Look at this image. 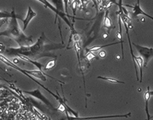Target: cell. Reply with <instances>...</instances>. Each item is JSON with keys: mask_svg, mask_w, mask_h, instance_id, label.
Segmentation results:
<instances>
[{"mask_svg": "<svg viewBox=\"0 0 153 120\" xmlns=\"http://www.w3.org/2000/svg\"><path fill=\"white\" fill-rule=\"evenodd\" d=\"M65 48V45L62 44L55 43L49 40L44 32H42L37 41L30 46H21V47H8L5 48L3 51L4 55L9 56H22L33 58L34 61H37L42 57H52L57 58V56L52 51ZM32 59V60H33Z\"/></svg>", "mask_w": 153, "mask_h": 120, "instance_id": "1", "label": "cell"}, {"mask_svg": "<svg viewBox=\"0 0 153 120\" xmlns=\"http://www.w3.org/2000/svg\"><path fill=\"white\" fill-rule=\"evenodd\" d=\"M118 23H119V32H117V38L120 40V43L121 44V50H122V58H124V50H123V34H122V21H121L120 17L118 16Z\"/></svg>", "mask_w": 153, "mask_h": 120, "instance_id": "11", "label": "cell"}, {"mask_svg": "<svg viewBox=\"0 0 153 120\" xmlns=\"http://www.w3.org/2000/svg\"><path fill=\"white\" fill-rule=\"evenodd\" d=\"M120 42H114V43H111V44H105V45H97V46H92V47H90V48H88L87 49V51H88V52H96V51H98L100 50H101L102 48H104V47H107V46H112V45H115V44H119Z\"/></svg>", "mask_w": 153, "mask_h": 120, "instance_id": "15", "label": "cell"}, {"mask_svg": "<svg viewBox=\"0 0 153 120\" xmlns=\"http://www.w3.org/2000/svg\"><path fill=\"white\" fill-rule=\"evenodd\" d=\"M153 118V116H150V118Z\"/></svg>", "mask_w": 153, "mask_h": 120, "instance_id": "23", "label": "cell"}, {"mask_svg": "<svg viewBox=\"0 0 153 120\" xmlns=\"http://www.w3.org/2000/svg\"><path fill=\"white\" fill-rule=\"evenodd\" d=\"M31 108H32V110H33V112H34V114H36V115L38 116V118H40V120H48L47 116H46L44 114H43V113H41V112H39V111L37 110L35 107H34V106H31Z\"/></svg>", "mask_w": 153, "mask_h": 120, "instance_id": "17", "label": "cell"}, {"mask_svg": "<svg viewBox=\"0 0 153 120\" xmlns=\"http://www.w3.org/2000/svg\"><path fill=\"white\" fill-rule=\"evenodd\" d=\"M21 92H22V93L27 94H28V95L31 96V97L35 98L40 100V101H42L43 104H45L48 107L50 108L52 110H57V108H55V106H54V105L49 101V100L46 97V96H44L42 94V92H40V90L39 89V88H36L35 90H31V91H25V90H22Z\"/></svg>", "mask_w": 153, "mask_h": 120, "instance_id": "7", "label": "cell"}, {"mask_svg": "<svg viewBox=\"0 0 153 120\" xmlns=\"http://www.w3.org/2000/svg\"><path fill=\"white\" fill-rule=\"evenodd\" d=\"M126 7H128V8H131L133 9V11H132V18L133 19L137 17L139 15H143V16H147L148 18H149V19H151L152 20H153V16H151V15L148 14H146V12L143 11V10H142L141 7H140V1H137V2L134 4V5H133V6L130 5V4H126Z\"/></svg>", "mask_w": 153, "mask_h": 120, "instance_id": "8", "label": "cell"}, {"mask_svg": "<svg viewBox=\"0 0 153 120\" xmlns=\"http://www.w3.org/2000/svg\"><path fill=\"white\" fill-rule=\"evenodd\" d=\"M71 8L72 10H73V22L75 21V16H76V9H77L78 7V1H73L71 2Z\"/></svg>", "mask_w": 153, "mask_h": 120, "instance_id": "19", "label": "cell"}, {"mask_svg": "<svg viewBox=\"0 0 153 120\" xmlns=\"http://www.w3.org/2000/svg\"><path fill=\"white\" fill-rule=\"evenodd\" d=\"M98 79L103 80L105 81H107L108 82H111V83H120V84H125V82L123 81H120L119 80L116 79V78H111V77H106V76H97Z\"/></svg>", "mask_w": 153, "mask_h": 120, "instance_id": "16", "label": "cell"}, {"mask_svg": "<svg viewBox=\"0 0 153 120\" xmlns=\"http://www.w3.org/2000/svg\"><path fill=\"white\" fill-rule=\"evenodd\" d=\"M86 57H87V58H88V59L89 60V61H91V60H92L93 58H96V56L94 55V54L93 53V52H88V53L87 54Z\"/></svg>", "mask_w": 153, "mask_h": 120, "instance_id": "21", "label": "cell"}, {"mask_svg": "<svg viewBox=\"0 0 153 120\" xmlns=\"http://www.w3.org/2000/svg\"><path fill=\"white\" fill-rule=\"evenodd\" d=\"M153 96V91H151L149 86L147 87V90L146 92L144 93V100H145V112H146V116H147V119L146 120H151L150 118V114H149V101L150 100L151 97Z\"/></svg>", "mask_w": 153, "mask_h": 120, "instance_id": "10", "label": "cell"}, {"mask_svg": "<svg viewBox=\"0 0 153 120\" xmlns=\"http://www.w3.org/2000/svg\"><path fill=\"white\" fill-rule=\"evenodd\" d=\"M12 14H13V12L12 11H0V20L10 18L12 16Z\"/></svg>", "mask_w": 153, "mask_h": 120, "instance_id": "18", "label": "cell"}, {"mask_svg": "<svg viewBox=\"0 0 153 120\" xmlns=\"http://www.w3.org/2000/svg\"><path fill=\"white\" fill-rule=\"evenodd\" d=\"M0 60H1V62H3L4 63V64H6L7 65L10 66V67H11L12 68L15 69V70H18V71L21 72L22 74H23L24 75H25V76H27V77H28L29 79H31V80L34 81V82H36L37 84H38L39 86H40L42 87V88H44L45 90H46V91L48 92L50 94H52V96H53L55 98H58L57 97H58V94H55V93H53L52 92H51L50 90L49 89V88H47V87L44 86L43 85V84H41L40 82H37V80H35V78H37V79H40V80L43 81V82H46V80H47V78H46V76H48V77L49 78H52V79L58 81V82H60V83L61 84H65L64 82H62V81L59 80H57L55 79V78H54L53 76H50V75H48L46 74V73H44V72L43 71H40V70H25V69H22L21 68H19V66L16 65V64H14V63H13L12 62H10V60H9L8 58H6L4 56L1 55V54H0Z\"/></svg>", "mask_w": 153, "mask_h": 120, "instance_id": "3", "label": "cell"}, {"mask_svg": "<svg viewBox=\"0 0 153 120\" xmlns=\"http://www.w3.org/2000/svg\"><path fill=\"white\" fill-rule=\"evenodd\" d=\"M134 62L137 64V67L139 68L140 70V76H139V81L140 82L143 80V60L140 56L134 57Z\"/></svg>", "mask_w": 153, "mask_h": 120, "instance_id": "12", "label": "cell"}, {"mask_svg": "<svg viewBox=\"0 0 153 120\" xmlns=\"http://www.w3.org/2000/svg\"><path fill=\"white\" fill-rule=\"evenodd\" d=\"M104 27L107 29L108 31V34L110 32V31L111 30L112 27V22L111 20V18L109 17V10H105V17H104Z\"/></svg>", "mask_w": 153, "mask_h": 120, "instance_id": "13", "label": "cell"}, {"mask_svg": "<svg viewBox=\"0 0 153 120\" xmlns=\"http://www.w3.org/2000/svg\"><path fill=\"white\" fill-rule=\"evenodd\" d=\"M12 12H13V14L10 18L7 27L4 31L0 32V36H4V37L13 39L18 44L19 47L30 46L33 42L32 35L27 36L24 34L22 30L19 28L17 21V19L22 20V16L20 15L16 14L14 8H13Z\"/></svg>", "mask_w": 153, "mask_h": 120, "instance_id": "2", "label": "cell"}, {"mask_svg": "<svg viewBox=\"0 0 153 120\" xmlns=\"http://www.w3.org/2000/svg\"><path fill=\"white\" fill-rule=\"evenodd\" d=\"M131 116V112L126 114H120V115H107V116H86V117H73L69 116L68 114L64 117H62L60 120H95V119H104V118H128Z\"/></svg>", "mask_w": 153, "mask_h": 120, "instance_id": "5", "label": "cell"}, {"mask_svg": "<svg viewBox=\"0 0 153 120\" xmlns=\"http://www.w3.org/2000/svg\"><path fill=\"white\" fill-rule=\"evenodd\" d=\"M36 16H37V13H36V12L31 8V6H28L26 16H25V17L22 20V22H23V28H22V32H23L24 30L26 29V28L28 27V24L30 23L31 20H32L33 18L35 17Z\"/></svg>", "mask_w": 153, "mask_h": 120, "instance_id": "9", "label": "cell"}, {"mask_svg": "<svg viewBox=\"0 0 153 120\" xmlns=\"http://www.w3.org/2000/svg\"><path fill=\"white\" fill-rule=\"evenodd\" d=\"M40 3L43 4L45 5V7L48 8H49L50 10H52V11L55 12V22H56V20L58 18V16H59L60 18L63 20L65 22V23L67 24V26H69V28H70V39H69V41H68V45L67 46V49H69L70 48V43L72 42L73 40V36L75 35L76 34H77V32L76 31L75 29V27H74V23L70 21V18L71 16H69L68 15L66 14V13L64 12V10H58V9L55 8L54 6L52 5L50 2H49L48 1H40Z\"/></svg>", "mask_w": 153, "mask_h": 120, "instance_id": "4", "label": "cell"}, {"mask_svg": "<svg viewBox=\"0 0 153 120\" xmlns=\"http://www.w3.org/2000/svg\"><path fill=\"white\" fill-rule=\"evenodd\" d=\"M18 57H19V58H20V59H22V61L27 62H29V63H31V64H34V65L36 66V67L39 69V70H40V71H42V68H43L45 66V65H43V64H41L40 62H39L34 61V60H32V59H30V58H28V57L22 56H19Z\"/></svg>", "mask_w": 153, "mask_h": 120, "instance_id": "14", "label": "cell"}, {"mask_svg": "<svg viewBox=\"0 0 153 120\" xmlns=\"http://www.w3.org/2000/svg\"><path fill=\"white\" fill-rule=\"evenodd\" d=\"M133 45H134V47L136 48L137 52H139V54L140 55V57L143 58V67L146 68L149 60L153 57V48L141 46V45L136 44L134 43H133Z\"/></svg>", "mask_w": 153, "mask_h": 120, "instance_id": "6", "label": "cell"}, {"mask_svg": "<svg viewBox=\"0 0 153 120\" xmlns=\"http://www.w3.org/2000/svg\"><path fill=\"white\" fill-rule=\"evenodd\" d=\"M55 64H56V60L55 59H52L51 61H49L46 65L44 66L45 69L46 70H49V69H52V68H54L55 66Z\"/></svg>", "mask_w": 153, "mask_h": 120, "instance_id": "20", "label": "cell"}, {"mask_svg": "<svg viewBox=\"0 0 153 120\" xmlns=\"http://www.w3.org/2000/svg\"><path fill=\"white\" fill-rule=\"evenodd\" d=\"M99 56H100V58H105L106 56V52L104 50H102L99 52Z\"/></svg>", "mask_w": 153, "mask_h": 120, "instance_id": "22", "label": "cell"}]
</instances>
